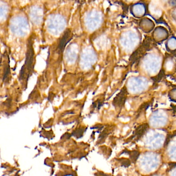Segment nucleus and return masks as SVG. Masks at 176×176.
Masks as SVG:
<instances>
[{
	"label": "nucleus",
	"instance_id": "f257e3e1",
	"mask_svg": "<svg viewBox=\"0 0 176 176\" xmlns=\"http://www.w3.org/2000/svg\"><path fill=\"white\" fill-rule=\"evenodd\" d=\"M34 53L33 48L32 41L29 40L28 46L26 60L24 65L22 66L20 74V80L27 81L29 76L31 75L34 68Z\"/></svg>",
	"mask_w": 176,
	"mask_h": 176
},
{
	"label": "nucleus",
	"instance_id": "39448f33",
	"mask_svg": "<svg viewBox=\"0 0 176 176\" xmlns=\"http://www.w3.org/2000/svg\"><path fill=\"white\" fill-rule=\"evenodd\" d=\"M10 75V69L9 65L8 64L5 65L4 69V75H3V80L6 82V80L9 79V75Z\"/></svg>",
	"mask_w": 176,
	"mask_h": 176
},
{
	"label": "nucleus",
	"instance_id": "423d86ee",
	"mask_svg": "<svg viewBox=\"0 0 176 176\" xmlns=\"http://www.w3.org/2000/svg\"><path fill=\"white\" fill-rule=\"evenodd\" d=\"M121 162V164L123 166L127 167L129 166L131 164L130 160L127 159H121V160H120Z\"/></svg>",
	"mask_w": 176,
	"mask_h": 176
},
{
	"label": "nucleus",
	"instance_id": "f03ea898",
	"mask_svg": "<svg viewBox=\"0 0 176 176\" xmlns=\"http://www.w3.org/2000/svg\"><path fill=\"white\" fill-rule=\"evenodd\" d=\"M71 38L72 34L71 31L69 29H67L65 32L64 34L61 39V41L59 44V47H58L59 52H62L63 51L67 44L71 40Z\"/></svg>",
	"mask_w": 176,
	"mask_h": 176
},
{
	"label": "nucleus",
	"instance_id": "7ed1b4c3",
	"mask_svg": "<svg viewBox=\"0 0 176 176\" xmlns=\"http://www.w3.org/2000/svg\"><path fill=\"white\" fill-rule=\"evenodd\" d=\"M148 129V126L147 124L141 126V127L138 128V129L136 130L134 133V136L133 138L135 137L136 138V140L139 139L141 138L142 135L145 133L147 129Z\"/></svg>",
	"mask_w": 176,
	"mask_h": 176
},
{
	"label": "nucleus",
	"instance_id": "20e7f679",
	"mask_svg": "<svg viewBox=\"0 0 176 176\" xmlns=\"http://www.w3.org/2000/svg\"><path fill=\"white\" fill-rule=\"evenodd\" d=\"M126 153L129 155L130 161L132 163H135L139 156V153L137 151H127Z\"/></svg>",
	"mask_w": 176,
	"mask_h": 176
}]
</instances>
